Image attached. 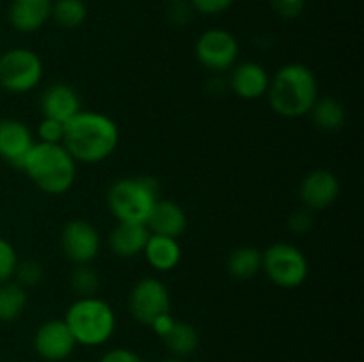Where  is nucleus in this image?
I'll list each match as a JSON object with an SVG mask.
<instances>
[{"label":"nucleus","mask_w":364,"mask_h":362,"mask_svg":"<svg viewBox=\"0 0 364 362\" xmlns=\"http://www.w3.org/2000/svg\"><path fill=\"white\" fill-rule=\"evenodd\" d=\"M87 16V7L82 0H57L52 4V18L63 28L80 27Z\"/></svg>","instance_id":"obj_24"},{"label":"nucleus","mask_w":364,"mask_h":362,"mask_svg":"<svg viewBox=\"0 0 364 362\" xmlns=\"http://www.w3.org/2000/svg\"><path fill=\"white\" fill-rule=\"evenodd\" d=\"M119 144V128L109 116L80 110L64 126L63 146L75 162L100 163Z\"/></svg>","instance_id":"obj_1"},{"label":"nucleus","mask_w":364,"mask_h":362,"mask_svg":"<svg viewBox=\"0 0 364 362\" xmlns=\"http://www.w3.org/2000/svg\"><path fill=\"white\" fill-rule=\"evenodd\" d=\"M128 309L139 323L149 325L156 316L171 312L169 290L156 277H144L132 287Z\"/></svg>","instance_id":"obj_9"},{"label":"nucleus","mask_w":364,"mask_h":362,"mask_svg":"<svg viewBox=\"0 0 364 362\" xmlns=\"http://www.w3.org/2000/svg\"><path fill=\"white\" fill-rule=\"evenodd\" d=\"M7 18L14 31L31 34L52 18V0H11Z\"/></svg>","instance_id":"obj_16"},{"label":"nucleus","mask_w":364,"mask_h":362,"mask_svg":"<svg viewBox=\"0 0 364 362\" xmlns=\"http://www.w3.org/2000/svg\"><path fill=\"white\" fill-rule=\"evenodd\" d=\"M274 13L284 20H294L302 14L306 7V0H270Z\"/></svg>","instance_id":"obj_29"},{"label":"nucleus","mask_w":364,"mask_h":362,"mask_svg":"<svg viewBox=\"0 0 364 362\" xmlns=\"http://www.w3.org/2000/svg\"><path fill=\"white\" fill-rule=\"evenodd\" d=\"M100 245L98 229L84 219L70 220L60 231V248L75 265H89L98 256Z\"/></svg>","instance_id":"obj_10"},{"label":"nucleus","mask_w":364,"mask_h":362,"mask_svg":"<svg viewBox=\"0 0 364 362\" xmlns=\"http://www.w3.org/2000/svg\"><path fill=\"white\" fill-rule=\"evenodd\" d=\"M267 96L274 112L288 119H297L308 116L318 99V82L306 64H284L270 77Z\"/></svg>","instance_id":"obj_2"},{"label":"nucleus","mask_w":364,"mask_h":362,"mask_svg":"<svg viewBox=\"0 0 364 362\" xmlns=\"http://www.w3.org/2000/svg\"><path fill=\"white\" fill-rule=\"evenodd\" d=\"M43 60L34 50L11 48L0 53V87L11 94H23L38 87Z\"/></svg>","instance_id":"obj_7"},{"label":"nucleus","mask_w":364,"mask_h":362,"mask_svg":"<svg viewBox=\"0 0 364 362\" xmlns=\"http://www.w3.org/2000/svg\"><path fill=\"white\" fill-rule=\"evenodd\" d=\"M18 261L20 259H18V254L13 245L6 238L0 236V284L13 279Z\"/></svg>","instance_id":"obj_27"},{"label":"nucleus","mask_w":364,"mask_h":362,"mask_svg":"<svg viewBox=\"0 0 364 362\" xmlns=\"http://www.w3.org/2000/svg\"><path fill=\"white\" fill-rule=\"evenodd\" d=\"M233 2L235 0H191L192 7H194L198 13L208 14V16L224 13V11H228L233 6Z\"/></svg>","instance_id":"obj_31"},{"label":"nucleus","mask_w":364,"mask_h":362,"mask_svg":"<svg viewBox=\"0 0 364 362\" xmlns=\"http://www.w3.org/2000/svg\"><path fill=\"white\" fill-rule=\"evenodd\" d=\"M34 144L36 141L27 124L11 117L0 119V158L9 165L20 169Z\"/></svg>","instance_id":"obj_13"},{"label":"nucleus","mask_w":364,"mask_h":362,"mask_svg":"<svg viewBox=\"0 0 364 362\" xmlns=\"http://www.w3.org/2000/svg\"><path fill=\"white\" fill-rule=\"evenodd\" d=\"M262 270V251L256 247L235 248L228 258V273L237 280L252 279Z\"/></svg>","instance_id":"obj_22"},{"label":"nucleus","mask_w":364,"mask_h":362,"mask_svg":"<svg viewBox=\"0 0 364 362\" xmlns=\"http://www.w3.org/2000/svg\"><path fill=\"white\" fill-rule=\"evenodd\" d=\"M156 201L159 183L149 176L121 177L107 192V204L117 222L146 224Z\"/></svg>","instance_id":"obj_5"},{"label":"nucleus","mask_w":364,"mask_h":362,"mask_svg":"<svg viewBox=\"0 0 364 362\" xmlns=\"http://www.w3.org/2000/svg\"><path fill=\"white\" fill-rule=\"evenodd\" d=\"M174 322H176V319H174L173 316H171V312H166V314L156 316V318L153 319L151 323H149V327H151L153 332H155L156 336L164 337L167 332H169L171 329H173Z\"/></svg>","instance_id":"obj_33"},{"label":"nucleus","mask_w":364,"mask_h":362,"mask_svg":"<svg viewBox=\"0 0 364 362\" xmlns=\"http://www.w3.org/2000/svg\"><path fill=\"white\" fill-rule=\"evenodd\" d=\"M34 350L43 361L46 362H63L73 353L77 341H75L73 334H71L70 327L66 325L64 319H46L45 323L39 325L36 330L34 339Z\"/></svg>","instance_id":"obj_11"},{"label":"nucleus","mask_w":364,"mask_h":362,"mask_svg":"<svg viewBox=\"0 0 364 362\" xmlns=\"http://www.w3.org/2000/svg\"><path fill=\"white\" fill-rule=\"evenodd\" d=\"M149 233L169 238H180L187 229V213L178 202L159 199L153 206L151 215L146 220Z\"/></svg>","instance_id":"obj_17"},{"label":"nucleus","mask_w":364,"mask_h":362,"mask_svg":"<svg viewBox=\"0 0 364 362\" xmlns=\"http://www.w3.org/2000/svg\"><path fill=\"white\" fill-rule=\"evenodd\" d=\"M64 322L70 327L77 344L100 346L105 344L116 330V312L98 297H80L68 307Z\"/></svg>","instance_id":"obj_4"},{"label":"nucleus","mask_w":364,"mask_h":362,"mask_svg":"<svg viewBox=\"0 0 364 362\" xmlns=\"http://www.w3.org/2000/svg\"><path fill=\"white\" fill-rule=\"evenodd\" d=\"M230 89L242 99H259L267 94L270 75L258 62L235 64L230 70Z\"/></svg>","instance_id":"obj_15"},{"label":"nucleus","mask_w":364,"mask_h":362,"mask_svg":"<svg viewBox=\"0 0 364 362\" xmlns=\"http://www.w3.org/2000/svg\"><path fill=\"white\" fill-rule=\"evenodd\" d=\"M299 195L304 208L309 212H322L333 206L340 195V180L327 169L311 170L302 180Z\"/></svg>","instance_id":"obj_12"},{"label":"nucleus","mask_w":364,"mask_h":362,"mask_svg":"<svg viewBox=\"0 0 364 362\" xmlns=\"http://www.w3.org/2000/svg\"><path fill=\"white\" fill-rule=\"evenodd\" d=\"M309 116H311L313 123L316 124V128L323 131H336L347 121V110L341 105V102L338 99L329 98H318L313 105V109L309 110Z\"/></svg>","instance_id":"obj_21"},{"label":"nucleus","mask_w":364,"mask_h":362,"mask_svg":"<svg viewBox=\"0 0 364 362\" xmlns=\"http://www.w3.org/2000/svg\"><path fill=\"white\" fill-rule=\"evenodd\" d=\"M71 287L80 297H96L100 290V275L91 265H77L70 279Z\"/></svg>","instance_id":"obj_25"},{"label":"nucleus","mask_w":364,"mask_h":362,"mask_svg":"<svg viewBox=\"0 0 364 362\" xmlns=\"http://www.w3.org/2000/svg\"><path fill=\"white\" fill-rule=\"evenodd\" d=\"M164 344L173 357H191L199 348V334L191 323L174 322L173 329L162 337Z\"/></svg>","instance_id":"obj_20"},{"label":"nucleus","mask_w":364,"mask_h":362,"mask_svg":"<svg viewBox=\"0 0 364 362\" xmlns=\"http://www.w3.org/2000/svg\"><path fill=\"white\" fill-rule=\"evenodd\" d=\"M142 254L146 261L159 272H171L181 261V247L176 238L162 236V234H149Z\"/></svg>","instance_id":"obj_19"},{"label":"nucleus","mask_w":364,"mask_h":362,"mask_svg":"<svg viewBox=\"0 0 364 362\" xmlns=\"http://www.w3.org/2000/svg\"><path fill=\"white\" fill-rule=\"evenodd\" d=\"M288 227H290L291 233L295 234L308 233V231L313 227L311 212H309L308 208H304V206L295 209V212L290 215V219H288Z\"/></svg>","instance_id":"obj_30"},{"label":"nucleus","mask_w":364,"mask_h":362,"mask_svg":"<svg viewBox=\"0 0 364 362\" xmlns=\"http://www.w3.org/2000/svg\"><path fill=\"white\" fill-rule=\"evenodd\" d=\"M64 126L66 124L60 121L43 117L41 123L38 124V142H46V144H63L64 138Z\"/></svg>","instance_id":"obj_28"},{"label":"nucleus","mask_w":364,"mask_h":362,"mask_svg":"<svg viewBox=\"0 0 364 362\" xmlns=\"http://www.w3.org/2000/svg\"><path fill=\"white\" fill-rule=\"evenodd\" d=\"M262 270L272 284L284 290H294L308 279L309 263L301 248L281 241L262 252Z\"/></svg>","instance_id":"obj_6"},{"label":"nucleus","mask_w":364,"mask_h":362,"mask_svg":"<svg viewBox=\"0 0 364 362\" xmlns=\"http://www.w3.org/2000/svg\"><path fill=\"white\" fill-rule=\"evenodd\" d=\"M240 46L237 38L224 28H210L196 43V57L213 73H226L237 64Z\"/></svg>","instance_id":"obj_8"},{"label":"nucleus","mask_w":364,"mask_h":362,"mask_svg":"<svg viewBox=\"0 0 364 362\" xmlns=\"http://www.w3.org/2000/svg\"><path fill=\"white\" fill-rule=\"evenodd\" d=\"M149 229L146 224L117 222L109 238V247L114 256L123 259L135 258L142 254L149 238Z\"/></svg>","instance_id":"obj_18"},{"label":"nucleus","mask_w":364,"mask_h":362,"mask_svg":"<svg viewBox=\"0 0 364 362\" xmlns=\"http://www.w3.org/2000/svg\"><path fill=\"white\" fill-rule=\"evenodd\" d=\"M39 106H41L43 117H50V119L66 124L82 110L80 94L70 84L59 82L45 89L39 99Z\"/></svg>","instance_id":"obj_14"},{"label":"nucleus","mask_w":364,"mask_h":362,"mask_svg":"<svg viewBox=\"0 0 364 362\" xmlns=\"http://www.w3.org/2000/svg\"><path fill=\"white\" fill-rule=\"evenodd\" d=\"M100 362H142V358L128 348H112L107 353H103Z\"/></svg>","instance_id":"obj_32"},{"label":"nucleus","mask_w":364,"mask_h":362,"mask_svg":"<svg viewBox=\"0 0 364 362\" xmlns=\"http://www.w3.org/2000/svg\"><path fill=\"white\" fill-rule=\"evenodd\" d=\"M13 280L20 284V286H23L25 290L31 286H36V284H39L43 280V266L38 261H34V259L18 261Z\"/></svg>","instance_id":"obj_26"},{"label":"nucleus","mask_w":364,"mask_h":362,"mask_svg":"<svg viewBox=\"0 0 364 362\" xmlns=\"http://www.w3.org/2000/svg\"><path fill=\"white\" fill-rule=\"evenodd\" d=\"M27 290L13 279L0 284V322H16L27 307Z\"/></svg>","instance_id":"obj_23"},{"label":"nucleus","mask_w":364,"mask_h":362,"mask_svg":"<svg viewBox=\"0 0 364 362\" xmlns=\"http://www.w3.org/2000/svg\"><path fill=\"white\" fill-rule=\"evenodd\" d=\"M20 170H23L41 192L60 195L73 187L77 162L63 144L36 142L25 156Z\"/></svg>","instance_id":"obj_3"},{"label":"nucleus","mask_w":364,"mask_h":362,"mask_svg":"<svg viewBox=\"0 0 364 362\" xmlns=\"http://www.w3.org/2000/svg\"><path fill=\"white\" fill-rule=\"evenodd\" d=\"M162 362H187V361H185V358H180V357H169Z\"/></svg>","instance_id":"obj_34"}]
</instances>
